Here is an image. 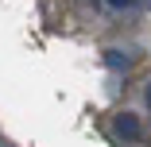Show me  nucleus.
<instances>
[{
	"instance_id": "nucleus-3",
	"label": "nucleus",
	"mask_w": 151,
	"mask_h": 147,
	"mask_svg": "<svg viewBox=\"0 0 151 147\" xmlns=\"http://www.w3.org/2000/svg\"><path fill=\"white\" fill-rule=\"evenodd\" d=\"M147 105H151V89H147Z\"/></svg>"
},
{
	"instance_id": "nucleus-2",
	"label": "nucleus",
	"mask_w": 151,
	"mask_h": 147,
	"mask_svg": "<svg viewBox=\"0 0 151 147\" xmlns=\"http://www.w3.org/2000/svg\"><path fill=\"white\" fill-rule=\"evenodd\" d=\"M109 4H112V8H132L136 0H109Z\"/></svg>"
},
{
	"instance_id": "nucleus-1",
	"label": "nucleus",
	"mask_w": 151,
	"mask_h": 147,
	"mask_svg": "<svg viewBox=\"0 0 151 147\" xmlns=\"http://www.w3.org/2000/svg\"><path fill=\"white\" fill-rule=\"evenodd\" d=\"M116 128H120V136H128V139H139V124L132 120V116H120V120H116Z\"/></svg>"
}]
</instances>
